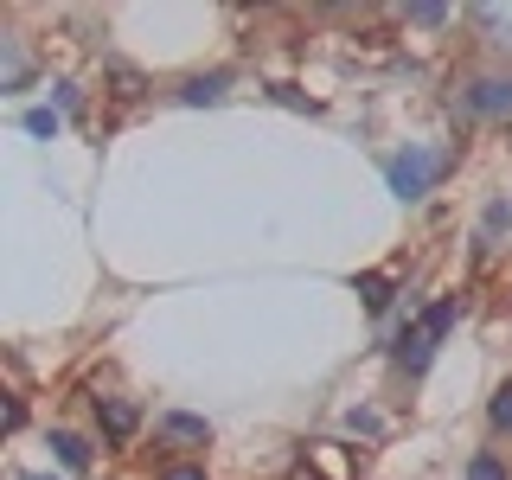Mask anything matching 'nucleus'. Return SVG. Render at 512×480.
<instances>
[{
	"label": "nucleus",
	"instance_id": "7ed1b4c3",
	"mask_svg": "<svg viewBox=\"0 0 512 480\" xmlns=\"http://www.w3.org/2000/svg\"><path fill=\"white\" fill-rule=\"evenodd\" d=\"M461 103H468L474 116H512V77H474V84L461 90Z\"/></svg>",
	"mask_w": 512,
	"mask_h": 480
},
{
	"label": "nucleus",
	"instance_id": "39448f33",
	"mask_svg": "<svg viewBox=\"0 0 512 480\" xmlns=\"http://www.w3.org/2000/svg\"><path fill=\"white\" fill-rule=\"evenodd\" d=\"M160 436L186 442V448H205V442H212V423H205V416H186V410H167V416H160Z\"/></svg>",
	"mask_w": 512,
	"mask_h": 480
},
{
	"label": "nucleus",
	"instance_id": "ddd939ff",
	"mask_svg": "<svg viewBox=\"0 0 512 480\" xmlns=\"http://www.w3.org/2000/svg\"><path fill=\"white\" fill-rule=\"evenodd\" d=\"M410 20H416V26H442V20H448V7H436V0H423V7H410Z\"/></svg>",
	"mask_w": 512,
	"mask_h": 480
},
{
	"label": "nucleus",
	"instance_id": "9d476101",
	"mask_svg": "<svg viewBox=\"0 0 512 480\" xmlns=\"http://www.w3.org/2000/svg\"><path fill=\"white\" fill-rule=\"evenodd\" d=\"M487 416H493V429H512V378L493 391V410H487Z\"/></svg>",
	"mask_w": 512,
	"mask_h": 480
},
{
	"label": "nucleus",
	"instance_id": "1a4fd4ad",
	"mask_svg": "<svg viewBox=\"0 0 512 480\" xmlns=\"http://www.w3.org/2000/svg\"><path fill=\"white\" fill-rule=\"evenodd\" d=\"M352 288L365 295V308H372V314H384V308H391V276H359Z\"/></svg>",
	"mask_w": 512,
	"mask_h": 480
},
{
	"label": "nucleus",
	"instance_id": "9b49d317",
	"mask_svg": "<svg viewBox=\"0 0 512 480\" xmlns=\"http://www.w3.org/2000/svg\"><path fill=\"white\" fill-rule=\"evenodd\" d=\"M26 135H58V109H26Z\"/></svg>",
	"mask_w": 512,
	"mask_h": 480
},
{
	"label": "nucleus",
	"instance_id": "20e7f679",
	"mask_svg": "<svg viewBox=\"0 0 512 480\" xmlns=\"http://www.w3.org/2000/svg\"><path fill=\"white\" fill-rule=\"evenodd\" d=\"M96 423H103L109 442H128L141 429V404L135 397H96Z\"/></svg>",
	"mask_w": 512,
	"mask_h": 480
},
{
	"label": "nucleus",
	"instance_id": "f03ea898",
	"mask_svg": "<svg viewBox=\"0 0 512 480\" xmlns=\"http://www.w3.org/2000/svg\"><path fill=\"white\" fill-rule=\"evenodd\" d=\"M448 167H455V154H442V148H404V154H391L384 180H391L397 199H423V192L436 186Z\"/></svg>",
	"mask_w": 512,
	"mask_h": 480
},
{
	"label": "nucleus",
	"instance_id": "f257e3e1",
	"mask_svg": "<svg viewBox=\"0 0 512 480\" xmlns=\"http://www.w3.org/2000/svg\"><path fill=\"white\" fill-rule=\"evenodd\" d=\"M455 320H461V295H442L436 308H423V320L404 327V340H397V365H404V372H423V365L436 359V346L448 340Z\"/></svg>",
	"mask_w": 512,
	"mask_h": 480
},
{
	"label": "nucleus",
	"instance_id": "dca6fc26",
	"mask_svg": "<svg viewBox=\"0 0 512 480\" xmlns=\"http://www.w3.org/2000/svg\"><path fill=\"white\" fill-rule=\"evenodd\" d=\"M301 480H314V474H301Z\"/></svg>",
	"mask_w": 512,
	"mask_h": 480
},
{
	"label": "nucleus",
	"instance_id": "6e6552de",
	"mask_svg": "<svg viewBox=\"0 0 512 480\" xmlns=\"http://www.w3.org/2000/svg\"><path fill=\"white\" fill-rule=\"evenodd\" d=\"M52 448H58V461H64V468H90V442H84V436H71V429H58Z\"/></svg>",
	"mask_w": 512,
	"mask_h": 480
},
{
	"label": "nucleus",
	"instance_id": "2eb2a0df",
	"mask_svg": "<svg viewBox=\"0 0 512 480\" xmlns=\"http://www.w3.org/2000/svg\"><path fill=\"white\" fill-rule=\"evenodd\" d=\"M26 480H52V474H26Z\"/></svg>",
	"mask_w": 512,
	"mask_h": 480
},
{
	"label": "nucleus",
	"instance_id": "0eeeda50",
	"mask_svg": "<svg viewBox=\"0 0 512 480\" xmlns=\"http://www.w3.org/2000/svg\"><path fill=\"white\" fill-rule=\"evenodd\" d=\"M224 96V71H212V77H186L180 84V103H218Z\"/></svg>",
	"mask_w": 512,
	"mask_h": 480
},
{
	"label": "nucleus",
	"instance_id": "4468645a",
	"mask_svg": "<svg viewBox=\"0 0 512 480\" xmlns=\"http://www.w3.org/2000/svg\"><path fill=\"white\" fill-rule=\"evenodd\" d=\"M160 480H205V468H186V461H180V468H167Z\"/></svg>",
	"mask_w": 512,
	"mask_h": 480
},
{
	"label": "nucleus",
	"instance_id": "f8f14e48",
	"mask_svg": "<svg viewBox=\"0 0 512 480\" xmlns=\"http://www.w3.org/2000/svg\"><path fill=\"white\" fill-rule=\"evenodd\" d=\"M468 480H512V474H506L493 455H474V461H468Z\"/></svg>",
	"mask_w": 512,
	"mask_h": 480
},
{
	"label": "nucleus",
	"instance_id": "423d86ee",
	"mask_svg": "<svg viewBox=\"0 0 512 480\" xmlns=\"http://www.w3.org/2000/svg\"><path fill=\"white\" fill-rule=\"evenodd\" d=\"M474 20L493 32V45H506V52H512V7H500V0H493V7H474Z\"/></svg>",
	"mask_w": 512,
	"mask_h": 480
}]
</instances>
